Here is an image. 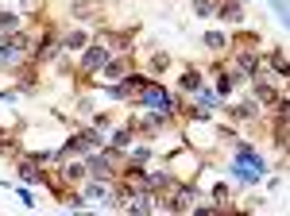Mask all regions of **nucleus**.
Masks as SVG:
<instances>
[{"instance_id": "nucleus-1", "label": "nucleus", "mask_w": 290, "mask_h": 216, "mask_svg": "<svg viewBox=\"0 0 290 216\" xmlns=\"http://www.w3.org/2000/svg\"><path fill=\"white\" fill-rule=\"evenodd\" d=\"M23 50H27V35H12V43L0 46V62H4V66H16L23 58Z\"/></svg>"}, {"instance_id": "nucleus-2", "label": "nucleus", "mask_w": 290, "mask_h": 216, "mask_svg": "<svg viewBox=\"0 0 290 216\" xmlns=\"http://www.w3.org/2000/svg\"><path fill=\"white\" fill-rule=\"evenodd\" d=\"M109 62V54H105V46H89V50H85V58H82V70H101V66Z\"/></svg>"}, {"instance_id": "nucleus-3", "label": "nucleus", "mask_w": 290, "mask_h": 216, "mask_svg": "<svg viewBox=\"0 0 290 216\" xmlns=\"http://www.w3.org/2000/svg\"><path fill=\"white\" fill-rule=\"evenodd\" d=\"M143 101H147V105H155V108H163V112L170 108V97H166L163 89H151V85H143Z\"/></svg>"}, {"instance_id": "nucleus-4", "label": "nucleus", "mask_w": 290, "mask_h": 216, "mask_svg": "<svg viewBox=\"0 0 290 216\" xmlns=\"http://www.w3.org/2000/svg\"><path fill=\"white\" fill-rule=\"evenodd\" d=\"M89 170L105 178V174H109V158H105V154H89Z\"/></svg>"}, {"instance_id": "nucleus-5", "label": "nucleus", "mask_w": 290, "mask_h": 216, "mask_svg": "<svg viewBox=\"0 0 290 216\" xmlns=\"http://www.w3.org/2000/svg\"><path fill=\"white\" fill-rule=\"evenodd\" d=\"M105 70H109V77H120V73H124L128 66L120 62V58H112V62H105Z\"/></svg>"}, {"instance_id": "nucleus-6", "label": "nucleus", "mask_w": 290, "mask_h": 216, "mask_svg": "<svg viewBox=\"0 0 290 216\" xmlns=\"http://www.w3.org/2000/svg\"><path fill=\"white\" fill-rule=\"evenodd\" d=\"M198 85H201V77L194 73V70H190V73H182V89H198Z\"/></svg>"}, {"instance_id": "nucleus-7", "label": "nucleus", "mask_w": 290, "mask_h": 216, "mask_svg": "<svg viewBox=\"0 0 290 216\" xmlns=\"http://www.w3.org/2000/svg\"><path fill=\"white\" fill-rule=\"evenodd\" d=\"M54 46H58V43H54V39H46V43H43V50H39V62H46V58L54 54Z\"/></svg>"}, {"instance_id": "nucleus-8", "label": "nucleus", "mask_w": 290, "mask_h": 216, "mask_svg": "<svg viewBox=\"0 0 290 216\" xmlns=\"http://www.w3.org/2000/svg\"><path fill=\"white\" fill-rule=\"evenodd\" d=\"M240 70H244V73H255V58H251V54H240Z\"/></svg>"}, {"instance_id": "nucleus-9", "label": "nucleus", "mask_w": 290, "mask_h": 216, "mask_svg": "<svg viewBox=\"0 0 290 216\" xmlns=\"http://www.w3.org/2000/svg\"><path fill=\"white\" fill-rule=\"evenodd\" d=\"M221 16H224V20H240V4H224Z\"/></svg>"}, {"instance_id": "nucleus-10", "label": "nucleus", "mask_w": 290, "mask_h": 216, "mask_svg": "<svg viewBox=\"0 0 290 216\" xmlns=\"http://www.w3.org/2000/svg\"><path fill=\"white\" fill-rule=\"evenodd\" d=\"M194 8H198V16H213V4H209V0H198Z\"/></svg>"}, {"instance_id": "nucleus-11", "label": "nucleus", "mask_w": 290, "mask_h": 216, "mask_svg": "<svg viewBox=\"0 0 290 216\" xmlns=\"http://www.w3.org/2000/svg\"><path fill=\"white\" fill-rule=\"evenodd\" d=\"M271 66H275V70H279V73H283V70H287V62H283V50H275V54H271Z\"/></svg>"}, {"instance_id": "nucleus-12", "label": "nucleus", "mask_w": 290, "mask_h": 216, "mask_svg": "<svg viewBox=\"0 0 290 216\" xmlns=\"http://www.w3.org/2000/svg\"><path fill=\"white\" fill-rule=\"evenodd\" d=\"M205 43H209V46H221V43H224V35H217V31H209V35H205Z\"/></svg>"}]
</instances>
